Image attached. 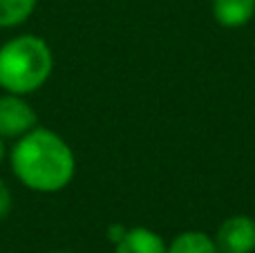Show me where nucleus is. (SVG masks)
<instances>
[{
  "instance_id": "3",
  "label": "nucleus",
  "mask_w": 255,
  "mask_h": 253,
  "mask_svg": "<svg viewBox=\"0 0 255 253\" xmlns=\"http://www.w3.org/2000/svg\"><path fill=\"white\" fill-rule=\"evenodd\" d=\"M36 126H38V117L27 97L11 92L0 94V137L4 141L7 139L16 141L29 130H34Z\"/></svg>"
},
{
  "instance_id": "9",
  "label": "nucleus",
  "mask_w": 255,
  "mask_h": 253,
  "mask_svg": "<svg viewBox=\"0 0 255 253\" xmlns=\"http://www.w3.org/2000/svg\"><path fill=\"white\" fill-rule=\"evenodd\" d=\"M13 209V195H11V188L9 184L0 177V220H4Z\"/></svg>"
},
{
  "instance_id": "8",
  "label": "nucleus",
  "mask_w": 255,
  "mask_h": 253,
  "mask_svg": "<svg viewBox=\"0 0 255 253\" xmlns=\"http://www.w3.org/2000/svg\"><path fill=\"white\" fill-rule=\"evenodd\" d=\"M168 253H220L213 236L204 231H184L172 238Z\"/></svg>"
},
{
  "instance_id": "10",
  "label": "nucleus",
  "mask_w": 255,
  "mask_h": 253,
  "mask_svg": "<svg viewBox=\"0 0 255 253\" xmlns=\"http://www.w3.org/2000/svg\"><path fill=\"white\" fill-rule=\"evenodd\" d=\"M4 155H7V148H4V139H2V137H0V164H2Z\"/></svg>"
},
{
  "instance_id": "1",
  "label": "nucleus",
  "mask_w": 255,
  "mask_h": 253,
  "mask_svg": "<svg viewBox=\"0 0 255 253\" xmlns=\"http://www.w3.org/2000/svg\"><path fill=\"white\" fill-rule=\"evenodd\" d=\"M9 166L22 186L45 195L67 188L76 175L72 146L58 132L40 126L13 141Z\"/></svg>"
},
{
  "instance_id": "6",
  "label": "nucleus",
  "mask_w": 255,
  "mask_h": 253,
  "mask_svg": "<svg viewBox=\"0 0 255 253\" xmlns=\"http://www.w3.org/2000/svg\"><path fill=\"white\" fill-rule=\"evenodd\" d=\"M255 0H213V18L222 27L238 29L253 20Z\"/></svg>"
},
{
  "instance_id": "11",
  "label": "nucleus",
  "mask_w": 255,
  "mask_h": 253,
  "mask_svg": "<svg viewBox=\"0 0 255 253\" xmlns=\"http://www.w3.org/2000/svg\"><path fill=\"white\" fill-rule=\"evenodd\" d=\"M58 253H67V251H58Z\"/></svg>"
},
{
  "instance_id": "5",
  "label": "nucleus",
  "mask_w": 255,
  "mask_h": 253,
  "mask_svg": "<svg viewBox=\"0 0 255 253\" xmlns=\"http://www.w3.org/2000/svg\"><path fill=\"white\" fill-rule=\"evenodd\" d=\"M115 253H168V245L152 229L132 227L115 245Z\"/></svg>"
},
{
  "instance_id": "2",
  "label": "nucleus",
  "mask_w": 255,
  "mask_h": 253,
  "mask_svg": "<svg viewBox=\"0 0 255 253\" xmlns=\"http://www.w3.org/2000/svg\"><path fill=\"white\" fill-rule=\"evenodd\" d=\"M54 72V52L45 38L20 34L0 43V90L20 97L38 92Z\"/></svg>"
},
{
  "instance_id": "4",
  "label": "nucleus",
  "mask_w": 255,
  "mask_h": 253,
  "mask_svg": "<svg viewBox=\"0 0 255 253\" xmlns=\"http://www.w3.org/2000/svg\"><path fill=\"white\" fill-rule=\"evenodd\" d=\"M213 240H215L220 253H253L255 220L249 215H231L217 227Z\"/></svg>"
},
{
  "instance_id": "7",
  "label": "nucleus",
  "mask_w": 255,
  "mask_h": 253,
  "mask_svg": "<svg viewBox=\"0 0 255 253\" xmlns=\"http://www.w3.org/2000/svg\"><path fill=\"white\" fill-rule=\"evenodd\" d=\"M38 0H0V29H16L34 16Z\"/></svg>"
}]
</instances>
